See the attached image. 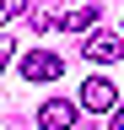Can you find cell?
I'll return each instance as SVG.
<instances>
[{
  "mask_svg": "<svg viewBox=\"0 0 124 130\" xmlns=\"http://www.w3.org/2000/svg\"><path fill=\"white\" fill-rule=\"evenodd\" d=\"M59 27H65V32H92V27H97V6H81V11H65V16H59Z\"/></svg>",
  "mask_w": 124,
  "mask_h": 130,
  "instance_id": "obj_5",
  "label": "cell"
},
{
  "mask_svg": "<svg viewBox=\"0 0 124 130\" xmlns=\"http://www.w3.org/2000/svg\"><path fill=\"white\" fill-rule=\"evenodd\" d=\"M86 60H97V65L124 60V32H113V27H108V32H97V27H92V32H86Z\"/></svg>",
  "mask_w": 124,
  "mask_h": 130,
  "instance_id": "obj_4",
  "label": "cell"
},
{
  "mask_svg": "<svg viewBox=\"0 0 124 130\" xmlns=\"http://www.w3.org/2000/svg\"><path fill=\"white\" fill-rule=\"evenodd\" d=\"M76 103H81L86 114H113V108H119V92H113L108 76H86L81 92H76Z\"/></svg>",
  "mask_w": 124,
  "mask_h": 130,
  "instance_id": "obj_1",
  "label": "cell"
},
{
  "mask_svg": "<svg viewBox=\"0 0 124 130\" xmlns=\"http://www.w3.org/2000/svg\"><path fill=\"white\" fill-rule=\"evenodd\" d=\"M11 54H16V43H11L6 32H0V71H6V60H11Z\"/></svg>",
  "mask_w": 124,
  "mask_h": 130,
  "instance_id": "obj_6",
  "label": "cell"
},
{
  "mask_svg": "<svg viewBox=\"0 0 124 130\" xmlns=\"http://www.w3.org/2000/svg\"><path fill=\"white\" fill-rule=\"evenodd\" d=\"M22 76L27 81H59L65 76V60H59L54 49H27L22 54Z\"/></svg>",
  "mask_w": 124,
  "mask_h": 130,
  "instance_id": "obj_2",
  "label": "cell"
},
{
  "mask_svg": "<svg viewBox=\"0 0 124 130\" xmlns=\"http://www.w3.org/2000/svg\"><path fill=\"white\" fill-rule=\"evenodd\" d=\"M108 119H113V130H124V108H113V114H108Z\"/></svg>",
  "mask_w": 124,
  "mask_h": 130,
  "instance_id": "obj_7",
  "label": "cell"
},
{
  "mask_svg": "<svg viewBox=\"0 0 124 130\" xmlns=\"http://www.w3.org/2000/svg\"><path fill=\"white\" fill-rule=\"evenodd\" d=\"M81 119V103H70V98H43L38 103V125L43 130H70Z\"/></svg>",
  "mask_w": 124,
  "mask_h": 130,
  "instance_id": "obj_3",
  "label": "cell"
}]
</instances>
